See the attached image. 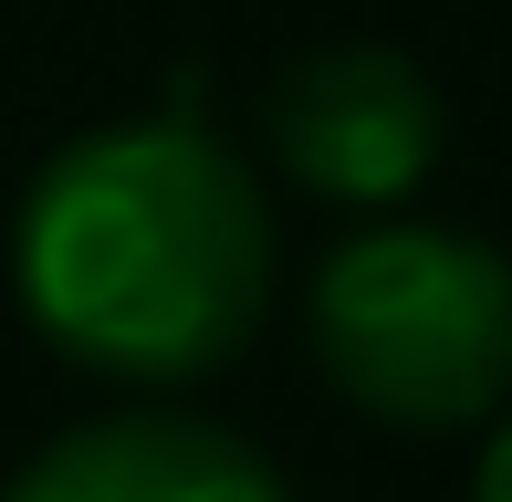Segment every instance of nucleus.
<instances>
[{
  "instance_id": "39448f33",
  "label": "nucleus",
  "mask_w": 512,
  "mask_h": 502,
  "mask_svg": "<svg viewBox=\"0 0 512 502\" xmlns=\"http://www.w3.org/2000/svg\"><path fill=\"white\" fill-rule=\"evenodd\" d=\"M471 502H512V408L481 419V461H471Z\"/></svg>"
},
{
  "instance_id": "7ed1b4c3",
  "label": "nucleus",
  "mask_w": 512,
  "mask_h": 502,
  "mask_svg": "<svg viewBox=\"0 0 512 502\" xmlns=\"http://www.w3.org/2000/svg\"><path fill=\"white\" fill-rule=\"evenodd\" d=\"M262 147L324 210H398L450 147V105L398 42H314L262 84Z\"/></svg>"
},
{
  "instance_id": "f03ea898",
  "label": "nucleus",
  "mask_w": 512,
  "mask_h": 502,
  "mask_svg": "<svg viewBox=\"0 0 512 502\" xmlns=\"http://www.w3.org/2000/svg\"><path fill=\"white\" fill-rule=\"evenodd\" d=\"M304 356L356 419L450 440L512 408V262L450 220H366L304 283Z\"/></svg>"
},
{
  "instance_id": "f257e3e1",
  "label": "nucleus",
  "mask_w": 512,
  "mask_h": 502,
  "mask_svg": "<svg viewBox=\"0 0 512 502\" xmlns=\"http://www.w3.org/2000/svg\"><path fill=\"white\" fill-rule=\"evenodd\" d=\"M272 199L209 116H115L63 136L11 210L32 335L115 387H199L272 314Z\"/></svg>"
},
{
  "instance_id": "20e7f679",
  "label": "nucleus",
  "mask_w": 512,
  "mask_h": 502,
  "mask_svg": "<svg viewBox=\"0 0 512 502\" xmlns=\"http://www.w3.org/2000/svg\"><path fill=\"white\" fill-rule=\"evenodd\" d=\"M0 502H293V482L220 419L189 408H115L74 419L0 482Z\"/></svg>"
}]
</instances>
